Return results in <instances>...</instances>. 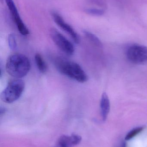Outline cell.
Here are the masks:
<instances>
[{
	"label": "cell",
	"mask_w": 147,
	"mask_h": 147,
	"mask_svg": "<svg viewBox=\"0 0 147 147\" xmlns=\"http://www.w3.org/2000/svg\"><path fill=\"white\" fill-rule=\"evenodd\" d=\"M56 69L65 76L79 83H83L88 80V76L79 65L73 61L62 58L54 60Z\"/></svg>",
	"instance_id": "1"
},
{
	"label": "cell",
	"mask_w": 147,
	"mask_h": 147,
	"mask_svg": "<svg viewBox=\"0 0 147 147\" xmlns=\"http://www.w3.org/2000/svg\"><path fill=\"white\" fill-rule=\"evenodd\" d=\"M31 64L28 58L23 54H12L8 58L6 69L10 76L16 79H20L28 73Z\"/></svg>",
	"instance_id": "2"
},
{
	"label": "cell",
	"mask_w": 147,
	"mask_h": 147,
	"mask_svg": "<svg viewBox=\"0 0 147 147\" xmlns=\"http://www.w3.org/2000/svg\"><path fill=\"white\" fill-rule=\"evenodd\" d=\"M25 88V83L20 79L13 80L9 82L6 88L1 94V100L10 104L18 100L22 94Z\"/></svg>",
	"instance_id": "3"
},
{
	"label": "cell",
	"mask_w": 147,
	"mask_h": 147,
	"mask_svg": "<svg viewBox=\"0 0 147 147\" xmlns=\"http://www.w3.org/2000/svg\"><path fill=\"white\" fill-rule=\"evenodd\" d=\"M127 57L129 62L137 65L147 63V47L140 45H133L128 48Z\"/></svg>",
	"instance_id": "4"
},
{
	"label": "cell",
	"mask_w": 147,
	"mask_h": 147,
	"mask_svg": "<svg viewBox=\"0 0 147 147\" xmlns=\"http://www.w3.org/2000/svg\"><path fill=\"white\" fill-rule=\"evenodd\" d=\"M50 36L54 44L64 53L69 56L73 55L75 48L72 43L55 28L50 31Z\"/></svg>",
	"instance_id": "5"
},
{
	"label": "cell",
	"mask_w": 147,
	"mask_h": 147,
	"mask_svg": "<svg viewBox=\"0 0 147 147\" xmlns=\"http://www.w3.org/2000/svg\"><path fill=\"white\" fill-rule=\"evenodd\" d=\"M5 1L20 33L24 36L28 35L29 34V30L22 21L13 0H5Z\"/></svg>",
	"instance_id": "6"
},
{
	"label": "cell",
	"mask_w": 147,
	"mask_h": 147,
	"mask_svg": "<svg viewBox=\"0 0 147 147\" xmlns=\"http://www.w3.org/2000/svg\"><path fill=\"white\" fill-rule=\"evenodd\" d=\"M52 16L56 24L68 35H70L75 43L79 44L80 42V38L74 29L69 24L65 22L63 17L57 12H53Z\"/></svg>",
	"instance_id": "7"
},
{
	"label": "cell",
	"mask_w": 147,
	"mask_h": 147,
	"mask_svg": "<svg viewBox=\"0 0 147 147\" xmlns=\"http://www.w3.org/2000/svg\"><path fill=\"white\" fill-rule=\"evenodd\" d=\"M82 138L76 134L61 136L57 142L56 147H72L81 142Z\"/></svg>",
	"instance_id": "8"
},
{
	"label": "cell",
	"mask_w": 147,
	"mask_h": 147,
	"mask_svg": "<svg viewBox=\"0 0 147 147\" xmlns=\"http://www.w3.org/2000/svg\"><path fill=\"white\" fill-rule=\"evenodd\" d=\"M110 105L109 98L106 92H104L102 95L100 101V109L102 118L105 121L108 117L110 110Z\"/></svg>",
	"instance_id": "9"
},
{
	"label": "cell",
	"mask_w": 147,
	"mask_h": 147,
	"mask_svg": "<svg viewBox=\"0 0 147 147\" xmlns=\"http://www.w3.org/2000/svg\"><path fill=\"white\" fill-rule=\"evenodd\" d=\"M35 59L39 71L41 73H46L47 71V65L42 56L39 53H37L35 54Z\"/></svg>",
	"instance_id": "10"
},
{
	"label": "cell",
	"mask_w": 147,
	"mask_h": 147,
	"mask_svg": "<svg viewBox=\"0 0 147 147\" xmlns=\"http://www.w3.org/2000/svg\"><path fill=\"white\" fill-rule=\"evenodd\" d=\"M83 33L86 38L92 44L98 47H102V44L99 38L96 35L86 30L83 31Z\"/></svg>",
	"instance_id": "11"
},
{
	"label": "cell",
	"mask_w": 147,
	"mask_h": 147,
	"mask_svg": "<svg viewBox=\"0 0 147 147\" xmlns=\"http://www.w3.org/2000/svg\"><path fill=\"white\" fill-rule=\"evenodd\" d=\"M8 43L10 49L12 51L16 50L17 47V41L16 37L14 34H9L8 36Z\"/></svg>",
	"instance_id": "12"
},
{
	"label": "cell",
	"mask_w": 147,
	"mask_h": 147,
	"mask_svg": "<svg viewBox=\"0 0 147 147\" xmlns=\"http://www.w3.org/2000/svg\"><path fill=\"white\" fill-rule=\"evenodd\" d=\"M144 129L143 127H138L135 128L134 129L129 132L127 134L125 137V140H131L132 138H134L135 136L138 135L139 133H141L142 130Z\"/></svg>",
	"instance_id": "13"
},
{
	"label": "cell",
	"mask_w": 147,
	"mask_h": 147,
	"mask_svg": "<svg viewBox=\"0 0 147 147\" xmlns=\"http://www.w3.org/2000/svg\"><path fill=\"white\" fill-rule=\"evenodd\" d=\"M86 13L89 14L96 16H100L104 14V11L103 9L96 8L87 9L85 10Z\"/></svg>",
	"instance_id": "14"
},
{
	"label": "cell",
	"mask_w": 147,
	"mask_h": 147,
	"mask_svg": "<svg viewBox=\"0 0 147 147\" xmlns=\"http://www.w3.org/2000/svg\"><path fill=\"white\" fill-rule=\"evenodd\" d=\"M6 111V109L4 107H1V109H0V114H1V116L3 115L5 113Z\"/></svg>",
	"instance_id": "15"
},
{
	"label": "cell",
	"mask_w": 147,
	"mask_h": 147,
	"mask_svg": "<svg viewBox=\"0 0 147 147\" xmlns=\"http://www.w3.org/2000/svg\"><path fill=\"white\" fill-rule=\"evenodd\" d=\"M121 147H127V143L126 142H123L121 145Z\"/></svg>",
	"instance_id": "16"
}]
</instances>
